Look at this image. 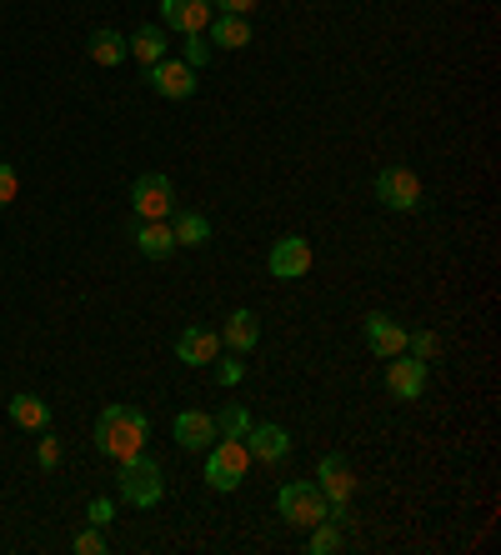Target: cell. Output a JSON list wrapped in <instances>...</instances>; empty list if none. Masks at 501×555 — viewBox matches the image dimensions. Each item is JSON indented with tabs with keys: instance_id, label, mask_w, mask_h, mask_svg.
Masks as SVG:
<instances>
[{
	"instance_id": "8992f818",
	"label": "cell",
	"mask_w": 501,
	"mask_h": 555,
	"mask_svg": "<svg viewBox=\"0 0 501 555\" xmlns=\"http://www.w3.org/2000/svg\"><path fill=\"white\" fill-rule=\"evenodd\" d=\"M131 210H136V220H166V216H171V210H176L171 176H160V170L141 176V181L131 185Z\"/></svg>"
},
{
	"instance_id": "603a6c76",
	"label": "cell",
	"mask_w": 501,
	"mask_h": 555,
	"mask_svg": "<svg viewBox=\"0 0 501 555\" xmlns=\"http://www.w3.org/2000/svg\"><path fill=\"white\" fill-rule=\"evenodd\" d=\"M331 551H342V526L336 520H317L311 526V555H331Z\"/></svg>"
},
{
	"instance_id": "4316f807",
	"label": "cell",
	"mask_w": 501,
	"mask_h": 555,
	"mask_svg": "<svg viewBox=\"0 0 501 555\" xmlns=\"http://www.w3.org/2000/svg\"><path fill=\"white\" fill-rule=\"evenodd\" d=\"M15 195H21V176H15V166H5V160H0V210L11 206Z\"/></svg>"
},
{
	"instance_id": "7a4b0ae2",
	"label": "cell",
	"mask_w": 501,
	"mask_h": 555,
	"mask_svg": "<svg viewBox=\"0 0 501 555\" xmlns=\"http://www.w3.org/2000/svg\"><path fill=\"white\" fill-rule=\"evenodd\" d=\"M166 495V476H160V461L156 455H131L120 461V501L136 505V511H151V505Z\"/></svg>"
},
{
	"instance_id": "d6986e66",
	"label": "cell",
	"mask_w": 501,
	"mask_h": 555,
	"mask_svg": "<svg viewBox=\"0 0 501 555\" xmlns=\"http://www.w3.org/2000/svg\"><path fill=\"white\" fill-rule=\"evenodd\" d=\"M206 30H211V40L221 46V51H241V46H251V21L246 15H226L221 11Z\"/></svg>"
},
{
	"instance_id": "4dcf8cb0",
	"label": "cell",
	"mask_w": 501,
	"mask_h": 555,
	"mask_svg": "<svg viewBox=\"0 0 501 555\" xmlns=\"http://www.w3.org/2000/svg\"><path fill=\"white\" fill-rule=\"evenodd\" d=\"M86 516H91V526H95V530H106L111 520H116V511H111V501H106V495H95V501H91V511H86Z\"/></svg>"
},
{
	"instance_id": "44dd1931",
	"label": "cell",
	"mask_w": 501,
	"mask_h": 555,
	"mask_svg": "<svg viewBox=\"0 0 501 555\" xmlns=\"http://www.w3.org/2000/svg\"><path fill=\"white\" fill-rule=\"evenodd\" d=\"M86 51H91V61H95V65H120L126 55H131V46H126V36H120V30H111V26H106V30H95Z\"/></svg>"
},
{
	"instance_id": "6da1fadb",
	"label": "cell",
	"mask_w": 501,
	"mask_h": 555,
	"mask_svg": "<svg viewBox=\"0 0 501 555\" xmlns=\"http://www.w3.org/2000/svg\"><path fill=\"white\" fill-rule=\"evenodd\" d=\"M145 440H151V421H145L136 405H106L101 421H95V451L111 455L116 465L141 455Z\"/></svg>"
},
{
	"instance_id": "3957f363",
	"label": "cell",
	"mask_w": 501,
	"mask_h": 555,
	"mask_svg": "<svg viewBox=\"0 0 501 555\" xmlns=\"http://www.w3.org/2000/svg\"><path fill=\"white\" fill-rule=\"evenodd\" d=\"M246 465H251L246 440L216 436L211 446H206V486H211V491H236L241 480H246Z\"/></svg>"
},
{
	"instance_id": "9c48e42d",
	"label": "cell",
	"mask_w": 501,
	"mask_h": 555,
	"mask_svg": "<svg viewBox=\"0 0 501 555\" xmlns=\"http://www.w3.org/2000/svg\"><path fill=\"white\" fill-rule=\"evenodd\" d=\"M145 80H151V91L166 95V101H191V95H196V65H185V61H156L145 70Z\"/></svg>"
},
{
	"instance_id": "ba28073f",
	"label": "cell",
	"mask_w": 501,
	"mask_h": 555,
	"mask_svg": "<svg viewBox=\"0 0 501 555\" xmlns=\"http://www.w3.org/2000/svg\"><path fill=\"white\" fill-rule=\"evenodd\" d=\"M216 21L211 0H160V26L176 36H206V26Z\"/></svg>"
},
{
	"instance_id": "f546056e",
	"label": "cell",
	"mask_w": 501,
	"mask_h": 555,
	"mask_svg": "<svg viewBox=\"0 0 501 555\" xmlns=\"http://www.w3.org/2000/svg\"><path fill=\"white\" fill-rule=\"evenodd\" d=\"M101 551H106V535H101V530H80V535H76V555H101Z\"/></svg>"
},
{
	"instance_id": "ffe728a7",
	"label": "cell",
	"mask_w": 501,
	"mask_h": 555,
	"mask_svg": "<svg viewBox=\"0 0 501 555\" xmlns=\"http://www.w3.org/2000/svg\"><path fill=\"white\" fill-rule=\"evenodd\" d=\"M126 46H131V55L145 65V70H151L156 61H166V26H141L131 40H126Z\"/></svg>"
},
{
	"instance_id": "9a60e30c",
	"label": "cell",
	"mask_w": 501,
	"mask_h": 555,
	"mask_svg": "<svg viewBox=\"0 0 501 555\" xmlns=\"http://www.w3.org/2000/svg\"><path fill=\"white\" fill-rule=\"evenodd\" d=\"M246 451H251V461H286L291 455V436L281 426H271V421H266V426H246Z\"/></svg>"
},
{
	"instance_id": "83f0119b",
	"label": "cell",
	"mask_w": 501,
	"mask_h": 555,
	"mask_svg": "<svg viewBox=\"0 0 501 555\" xmlns=\"http://www.w3.org/2000/svg\"><path fill=\"white\" fill-rule=\"evenodd\" d=\"M216 380H221V386H241V380H246V365L221 361V356H216Z\"/></svg>"
},
{
	"instance_id": "2e32d148",
	"label": "cell",
	"mask_w": 501,
	"mask_h": 555,
	"mask_svg": "<svg viewBox=\"0 0 501 555\" xmlns=\"http://www.w3.org/2000/svg\"><path fill=\"white\" fill-rule=\"evenodd\" d=\"M221 346H231L236 356L256 350V346H261V321H256L251 310H231V321L221 325Z\"/></svg>"
},
{
	"instance_id": "484cf974",
	"label": "cell",
	"mask_w": 501,
	"mask_h": 555,
	"mask_svg": "<svg viewBox=\"0 0 501 555\" xmlns=\"http://www.w3.org/2000/svg\"><path fill=\"white\" fill-rule=\"evenodd\" d=\"M181 46H185V55H181L185 65H196V70H201V65L211 61V46H206L201 36H181Z\"/></svg>"
},
{
	"instance_id": "7c38bea8",
	"label": "cell",
	"mask_w": 501,
	"mask_h": 555,
	"mask_svg": "<svg viewBox=\"0 0 501 555\" xmlns=\"http://www.w3.org/2000/svg\"><path fill=\"white\" fill-rule=\"evenodd\" d=\"M367 346H371V356L391 361V356H401V350H407V325H396L386 310H371V315H367Z\"/></svg>"
},
{
	"instance_id": "ac0fdd59",
	"label": "cell",
	"mask_w": 501,
	"mask_h": 555,
	"mask_svg": "<svg viewBox=\"0 0 501 555\" xmlns=\"http://www.w3.org/2000/svg\"><path fill=\"white\" fill-rule=\"evenodd\" d=\"M11 421L21 430H46L51 426V405L40 396H30V390H21V396H11Z\"/></svg>"
},
{
	"instance_id": "1f68e13d",
	"label": "cell",
	"mask_w": 501,
	"mask_h": 555,
	"mask_svg": "<svg viewBox=\"0 0 501 555\" xmlns=\"http://www.w3.org/2000/svg\"><path fill=\"white\" fill-rule=\"evenodd\" d=\"M216 11H226V15H251L256 11V0H211Z\"/></svg>"
},
{
	"instance_id": "52a82bcc",
	"label": "cell",
	"mask_w": 501,
	"mask_h": 555,
	"mask_svg": "<svg viewBox=\"0 0 501 555\" xmlns=\"http://www.w3.org/2000/svg\"><path fill=\"white\" fill-rule=\"evenodd\" d=\"M426 380H432V365L416 361V356H407V350L386 361V390H391L396 401H422Z\"/></svg>"
},
{
	"instance_id": "e0dca14e",
	"label": "cell",
	"mask_w": 501,
	"mask_h": 555,
	"mask_svg": "<svg viewBox=\"0 0 501 555\" xmlns=\"http://www.w3.org/2000/svg\"><path fill=\"white\" fill-rule=\"evenodd\" d=\"M136 250H141L145 260H166L176 250L171 225H166V220H141V225H136Z\"/></svg>"
},
{
	"instance_id": "5b68a950",
	"label": "cell",
	"mask_w": 501,
	"mask_h": 555,
	"mask_svg": "<svg viewBox=\"0 0 501 555\" xmlns=\"http://www.w3.org/2000/svg\"><path fill=\"white\" fill-rule=\"evenodd\" d=\"M376 201H382L386 210H401V216H411V210L426 206V185L416 170L407 166H386L382 176H376Z\"/></svg>"
},
{
	"instance_id": "f1b7e54d",
	"label": "cell",
	"mask_w": 501,
	"mask_h": 555,
	"mask_svg": "<svg viewBox=\"0 0 501 555\" xmlns=\"http://www.w3.org/2000/svg\"><path fill=\"white\" fill-rule=\"evenodd\" d=\"M36 461H40V470H55V465H61V440L55 436H46L36 446Z\"/></svg>"
},
{
	"instance_id": "277c9868",
	"label": "cell",
	"mask_w": 501,
	"mask_h": 555,
	"mask_svg": "<svg viewBox=\"0 0 501 555\" xmlns=\"http://www.w3.org/2000/svg\"><path fill=\"white\" fill-rule=\"evenodd\" d=\"M277 511H281V520H286V526H306V530H311L317 520H326L331 501L321 495L317 480H291V486H281Z\"/></svg>"
},
{
	"instance_id": "30bf717a",
	"label": "cell",
	"mask_w": 501,
	"mask_h": 555,
	"mask_svg": "<svg viewBox=\"0 0 501 555\" xmlns=\"http://www.w3.org/2000/svg\"><path fill=\"white\" fill-rule=\"evenodd\" d=\"M306 271H311V241L281 235L277 246H271V275H277V281H301Z\"/></svg>"
},
{
	"instance_id": "cb8c5ba5",
	"label": "cell",
	"mask_w": 501,
	"mask_h": 555,
	"mask_svg": "<svg viewBox=\"0 0 501 555\" xmlns=\"http://www.w3.org/2000/svg\"><path fill=\"white\" fill-rule=\"evenodd\" d=\"M407 350L416 356V361L432 365L436 356H441V336H436V331H407Z\"/></svg>"
},
{
	"instance_id": "5bb4252c",
	"label": "cell",
	"mask_w": 501,
	"mask_h": 555,
	"mask_svg": "<svg viewBox=\"0 0 501 555\" xmlns=\"http://www.w3.org/2000/svg\"><path fill=\"white\" fill-rule=\"evenodd\" d=\"M171 436H176V446H181V451H206L221 430H216V415L181 411V415H176V426H171Z\"/></svg>"
},
{
	"instance_id": "8fae6325",
	"label": "cell",
	"mask_w": 501,
	"mask_h": 555,
	"mask_svg": "<svg viewBox=\"0 0 501 555\" xmlns=\"http://www.w3.org/2000/svg\"><path fill=\"white\" fill-rule=\"evenodd\" d=\"M317 486H321V495H326L331 505H351V495H357L351 461H346V455H326V461L317 465Z\"/></svg>"
},
{
	"instance_id": "4fadbf2b",
	"label": "cell",
	"mask_w": 501,
	"mask_h": 555,
	"mask_svg": "<svg viewBox=\"0 0 501 555\" xmlns=\"http://www.w3.org/2000/svg\"><path fill=\"white\" fill-rule=\"evenodd\" d=\"M176 356L185 365H211L221 356V331H206V325H185L176 336Z\"/></svg>"
},
{
	"instance_id": "7402d4cb",
	"label": "cell",
	"mask_w": 501,
	"mask_h": 555,
	"mask_svg": "<svg viewBox=\"0 0 501 555\" xmlns=\"http://www.w3.org/2000/svg\"><path fill=\"white\" fill-rule=\"evenodd\" d=\"M171 235H176V246H206V241H211V220L196 216V210H185V216L171 220Z\"/></svg>"
},
{
	"instance_id": "d4e9b609",
	"label": "cell",
	"mask_w": 501,
	"mask_h": 555,
	"mask_svg": "<svg viewBox=\"0 0 501 555\" xmlns=\"http://www.w3.org/2000/svg\"><path fill=\"white\" fill-rule=\"evenodd\" d=\"M246 426H251V415L241 411V405H226V411L216 415V430H221V436H231V440L246 436Z\"/></svg>"
}]
</instances>
